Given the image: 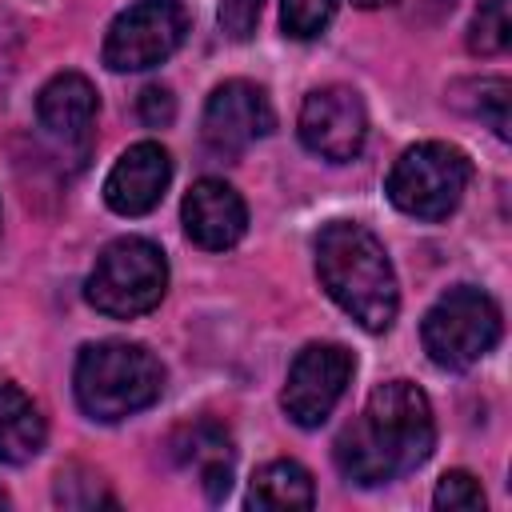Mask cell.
<instances>
[{"label": "cell", "mask_w": 512, "mask_h": 512, "mask_svg": "<svg viewBox=\"0 0 512 512\" xmlns=\"http://www.w3.org/2000/svg\"><path fill=\"white\" fill-rule=\"evenodd\" d=\"M436 420L412 380H384L368 392L364 412L336 436L332 460L348 484L376 488L400 480L432 456Z\"/></svg>", "instance_id": "1"}, {"label": "cell", "mask_w": 512, "mask_h": 512, "mask_svg": "<svg viewBox=\"0 0 512 512\" xmlns=\"http://www.w3.org/2000/svg\"><path fill=\"white\" fill-rule=\"evenodd\" d=\"M316 276L324 292L364 328L388 332L400 312L396 268L380 236L356 220H332L316 236Z\"/></svg>", "instance_id": "2"}, {"label": "cell", "mask_w": 512, "mask_h": 512, "mask_svg": "<svg viewBox=\"0 0 512 512\" xmlns=\"http://www.w3.org/2000/svg\"><path fill=\"white\" fill-rule=\"evenodd\" d=\"M72 392L84 416L116 424L132 412H144L164 392V364L132 340L84 344L72 372Z\"/></svg>", "instance_id": "3"}, {"label": "cell", "mask_w": 512, "mask_h": 512, "mask_svg": "<svg viewBox=\"0 0 512 512\" xmlns=\"http://www.w3.org/2000/svg\"><path fill=\"white\" fill-rule=\"evenodd\" d=\"M164 292H168V260L144 236L112 240L96 256V264L84 280L88 304L112 320H136V316L152 312L164 300Z\"/></svg>", "instance_id": "4"}, {"label": "cell", "mask_w": 512, "mask_h": 512, "mask_svg": "<svg viewBox=\"0 0 512 512\" xmlns=\"http://www.w3.org/2000/svg\"><path fill=\"white\" fill-rule=\"evenodd\" d=\"M500 328V304L472 284H456L424 312L420 340L436 368L464 372L496 348Z\"/></svg>", "instance_id": "5"}, {"label": "cell", "mask_w": 512, "mask_h": 512, "mask_svg": "<svg viewBox=\"0 0 512 512\" xmlns=\"http://www.w3.org/2000/svg\"><path fill=\"white\" fill-rule=\"evenodd\" d=\"M472 180V160L444 140H420L400 152L388 172V200L416 220H444L456 212L464 188Z\"/></svg>", "instance_id": "6"}, {"label": "cell", "mask_w": 512, "mask_h": 512, "mask_svg": "<svg viewBox=\"0 0 512 512\" xmlns=\"http://www.w3.org/2000/svg\"><path fill=\"white\" fill-rule=\"evenodd\" d=\"M188 24L192 16L180 0H136L108 24L100 56L112 72L156 68L184 44Z\"/></svg>", "instance_id": "7"}, {"label": "cell", "mask_w": 512, "mask_h": 512, "mask_svg": "<svg viewBox=\"0 0 512 512\" xmlns=\"http://www.w3.org/2000/svg\"><path fill=\"white\" fill-rule=\"evenodd\" d=\"M352 372H356V356L344 344H308V348H300L292 368H288L284 392H280V404H284L288 420L300 424V428H320L332 416V408L340 404Z\"/></svg>", "instance_id": "8"}, {"label": "cell", "mask_w": 512, "mask_h": 512, "mask_svg": "<svg viewBox=\"0 0 512 512\" xmlns=\"http://www.w3.org/2000/svg\"><path fill=\"white\" fill-rule=\"evenodd\" d=\"M296 132H300V144L320 160H332V164L356 160L368 140V112L360 92L344 84L308 92L300 104Z\"/></svg>", "instance_id": "9"}, {"label": "cell", "mask_w": 512, "mask_h": 512, "mask_svg": "<svg viewBox=\"0 0 512 512\" xmlns=\"http://www.w3.org/2000/svg\"><path fill=\"white\" fill-rule=\"evenodd\" d=\"M276 128V112L268 104V92L252 80H224L212 88L208 104H204V144L216 156H240L244 148H252L256 140H264Z\"/></svg>", "instance_id": "10"}, {"label": "cell", "mask_w": 512, "mask_h": 512, "mask_svg": "<svg viewBox=\"0 0 512 512\" xmlns=\"http://www.w3.org/2000/svg\"><path fill=\"white\" fill-rule=\"evenodd\" d=\"M172 180V156L156 140H140L120 152L112 172L104 176V204L116 216H148Z\"/></svg>", "instance_id": "11"}, {"label": "cell", "mask_w": 512, "mask_h": 512, "mask_svg": "<svg viewBox=\"0 0 512 512\" xmlns=\"http://www.w3.org/2000/svg\"><path fill=\"white\" fill-rule=\"evenodd\" d=\"M180 220H184L188 240L208 252H224V248L240 244V236L248 232V208H244L240 192L232 184H224L220 176H204L188 188V196L180 204Z\"/></svg>", "instance_id": "12"}, {"label": "cell", "mask_w": 512, "mask_h": 512, "mask_svg": "<svg viewBox=\"0 0 512 512\" xmlns=\"http://www.w3.org/2000/svg\"><path fill=\"white\" fill-rule=\"evenodd\" d=\"M96 108H100L96 88L80 72H56L40 88V96H36L40 124L52 136H60V140H84L88 128H92V120H96Z\"/></svg>", "instance_id": "13"}, {"label": "cell", "mask_w": 512, "mask_h": 512, "mask_svg": "<svg viewBox=\"0 0 512 512\" xmlns=\"http://www.w3.org/2000/svg\"><path fill=\"white\" fill-rule=\"evenodd\" d=\"M172 456L200 472L204 496L220 504L232 488V440L220 424H192L172 436Z\"/></svg>", "instance_id": "14"}, {"label": "cell", "mask_w": 512, "mask_h": 512, "mask_svg": "<svg viewBox=\"0 0 512 512\" xmlns=\"http://www.w3.org/2000/svg\"><path fill=\"white\" fill-rule=\"evenodd\" d=\"M44 440H48V424L36 400L16 384H0V464L36 460Z\"/></svg>", "instance_id": "15"}, {"label": "cell", "mask_w": 512, "mask_h": 512, "mask_svg": "<svg viewBox=\"0 0 512 512\" xmlns=\"http://www.w3.org/2000/svg\"><path fill=\"white\" fill-rule=\"evenodd\" d=\"M316 488L304 464L296 460H272L256 468L248 484V508H268V512H292V508H312Z\"/></svg>", "instance_id": "16"}, {"label": "cell", "mask_w": 512, "mask_h": 512, "mask_svg": "<svg viewBox=\"0 0 512 512\" xmlns=\"http://www.w3.org/2000/svg\"><path fill=\"white\" fill-rule=\"evenodd\" d=\"M460 88H464V92H472V100H456V96H452V104H456V108H464L468 116L488 120V124H492V132H496L500 140H508V96H512L508 80L488 76V80H464Z\"/></svg>", "instance_id": "17"}, {"label": "cell", "mask_w": 512, "mask_h": 512, "mask_svg": "<svg viewBox=\"0 0 512 512\" xmlns=\"http://www.w3.org/2000/svg\"><path fill=\"white\" fill-rule=\"evenodd\" d=\"M512 44V20L508 0H480L472 28H468V52L476 56H500Z\"/></svg>", "instance_id": "18"}, {"label": "cell", "mask_w": 512, "mask_h": 512, "mask_svg": "<svg viewBox=\"0 0 512 512\" xmlns=\"http://www.w3.org/2000/svg\"><path fill=\"white\" fill-rule=\"evenodd\" d=\"M336 16V0H284L280 24L292 40H316Z\"/></svg>", "instance_id": "19"}, {"label": "cell", "mask_w": 512, "mask_h": 512, "mask_svg": "<svg viewBox=\"0 0 512 512\" xmlns=\"http://www.w3.org/2000/svg\"><path fill=\"white\" fill-rule=\"evenodd\" d=\"M56 500H60L64 508L116 504V500H112V492H104V480H100V476H92V472H88V468H80V464H72V468H64V472L56 476Z\"/></svg>", "instance_id": "20"}, {"label": "cell", "mask_w": 512, "mask_h": 512, "mask_svg": "<svg viewBox=\"0 0 512 512\" xmlns=\"http://www.w3.org/2000/svg\"><path fill=\"white\" fill-rule=\"evenodd\" d=\"M432 504L444 508V512H472V508H484V488L472 472L456 468V472H444L436 492H432Z\"/></svg>", "instance_id": "21"}, {"label": "cell", "mask_w": 512, "mask_h": 512, "mask_svg": "<svg viewBox=\"0 0 512 512\" xmlns=\"http://www.w3.org/2000/svg\"><path fill=\"white\" fill-rule=\"evenodd\" d=\"M264 0H216V20L228 40H248L256 32Z\"/></svg>", "instance_id": "22"}, {"label": "cell", "mask_w": 512, "mask_h": 512, "mask_svg": "<svg viewBox=\"0 0 512 512\" xmlns=\"http://www.w3.org/2000/svg\"><path fill=\"white\" fill-rule=\"evenodd\" d=\"M136 116H140L148 128H168V124L176 120V96H172V88L148 84V88L136 96Z\"/></svg>", "instance_id": "23"}, {"label": "cell", "mask_w": 512, "mask_h": 512, "mask_svg": "<svg viewBox=\"0 0 512 512\" xmlns=\"http://www.w3.org/2000/svg\"><path fill=\"white\" fill-rule=\"evenodd\" d=\"M356 8H380V4H392V0H352Z\"/></svg>", "instance_id": "24"}, {"label": "cell", "mask_w": 512, "mask_h": 512, "mask_svg": "<svg viewBox=\"0 0 512 512\" xmlns=\"http://www.w3.org/2000/svg\"><path fill=\"white\" fill-rule=\"evenodd\" d=\"M0 508H8V492L4 488H0Z\"/></svg>", "instance_id": "25"}]
</instances>
